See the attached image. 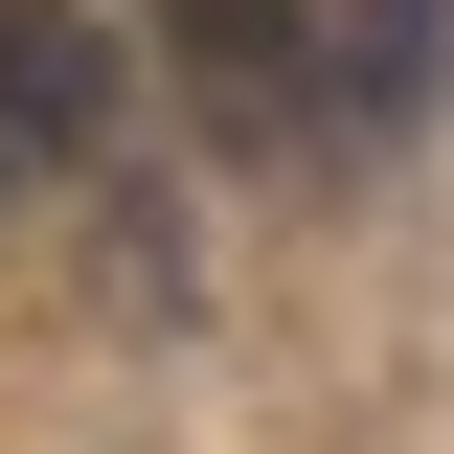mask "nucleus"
I'll use <instances>...</instances> for the list:
<instances>
[{
	"instance_id": "1",
	"label": "nucleus",
	"mask_w": 454,
	"mask_h": 454,
	"mask_svg": "<svg viewBox=\"0 0 454 454\" xmlns=\"http://www.w3.org/2000/svg\"><path fill=\"white\" fill-rule=\"evenodd\" d=\"M182 68V114H205L227 160H295L318 137V0H137Z\"/></svg>"
},
{
	"instance_id": "2",
	"label": "nucleus",
	"mask_w": 454,
	"mask_h": 454,
	"mask_svg": "<svg viewBox=\"0 0 454 454\" xmlns=\"http://www.w3.org/2000/svg\"><path fill=\"white\" fill-rule=\"evenodd\" d=\"M0 160L23 182H91L114 160V23L91 0H0Z\"/></svg>"
},
{
	"instance_id": "3",
	"label": "nucleus",
	"mask_w": 454,
	"mask_h": 454,
	"mask_svg": "<svg viewBox=\"0 0 454 454\" xmlns=\"http://www.w3.org/2000/svg\"><path fill=\"white\" fill-rule=\"evenodd\" d=\"M454 68V0H318V137H409Z\"/></svg>"
},
{
	"instance_id": "4",
	"label": "nucleus",
	"mask_w": 454,
	"mask_h": 454,
	"mask_svg": "<svg viewBox=\"0 0 454 454\" xmlns=\"http://www.w3.org/2000/svg\"><path fill=\"white\" fill-rule=\"evenodd\" d=\"M0 227H23V160H0Z\"/></svg>"
}]
</instances>
